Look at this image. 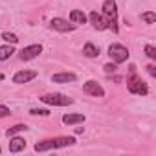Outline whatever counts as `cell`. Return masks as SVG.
Returning a JSON list of instances; mask_svg holds the SVG:
<instances>
[{
  "label": "cell",
  "mask_w": 156,
  "mask_h": 156,
  "mask_svg": "<svg viewBox=\"0 0 156 156\" xmlns=\"http://www.w3.org/2000/svg\"><path fill=\"white\" fill-rule=\"evenodd\" d=\"M22 130L26 132V130H28V127H26L24 123H19V125H15V127H9V129L6 130V136H8V138H11V136H15V134L22 132Z\"/></svg>",
  "instance_id": "17"
},
{
  "label": "cell",
  "mask_w": 156,
  "mask_h": 156,
  "mask_svg": "<svg viewBox=\"0 0 156 156\" xmlns=\"http://www.w3.org/2000/svg\"><path fill=\"white\" fill-rule=\"evenodd\" d=\"M41 53H42V46L41 44H31V46L22 48L20 53H19V57H20V61H31V59L39 57Z\"/></svg>",
  "instance_id": "6"
},
{
  "label": "cell",
  "mask_w": 156,
  "mask_h": 156,
  "mask_svg": "<svg viewBox=\"0 0 156 156\" xmlns=\"http://www.w3.org/2000/svg\"><path fill=\"white\" fill-rule=\"evenodd\" d=\"M83 53H85L87 57L94 59V57H98V55H99V48H98L96 44H92V42H87V44L83 46Z\"/></svg>",
  "instance_id": "15"
},
{
  "label": "cell",
  "mask_w": 156,
  "mask_h": 156,
  "mask_svg": "<svg viewBox=\"0 0 156 156\" xmlns=\"http://www.w3.org/2000/svg\"><path fill=\"white\" fill-rule=\"evenodd\" d=\"M35 77H37V72H33V70H20V72H17L13 75V83L24 85V83H30L31 79H35Z\"/></svg>",
  "instance_id": "8"
},
{
  "label": "cell",
  "mask_w": 156,
  "mask_h": 156,
  "mask_svg": "<svg viewBox=\"0 0 156 156\" xmlns=\"http://www.w3.org/2000/svg\"><path fill=\"white\" fill-rule=\"evenodd\" d=\"M2 41H6L8 44H17L19 42V37L15 33H9V31H4L2 33Z\"/></svg>",
  "instance_id": "19"
},
{
  "label": "cell",
  "mask_w": 156,
  "mask_h": 156,
  "mask_svg": "<svg viewBox=\"0 0 156 156\" xmlns=\"http://www.w3.org/2000/svg\"><path fill=\"white\" fill-rule=\"evenodd\" d=\"M103 68H105V72H107V73H114V72L118 70V66H116V62H107V64H105Z\"/></svg>",
  "instance_id": "22"
},
{
  "label": "cell",
  "mask_w": 156,
  "mask_h": 156,
  "mask_svg": "<svg viewBox=\"0 0 156 156\" xmlns=\"http://www.w3.org/2000/svg\"><path fill=\"white\" fill-rule=\"evenodd\" d=\"M88 20H90V24L98 30V31H101V30H107V20L98 13V11H92L90 15H88Z\"/></svg>",
  "instance_id": "10"
},
{
  "label": "cell",
  "mask_w": 156,
  "mask_h": 156,
  "mask_svg": "<svg viewBox=\"0 0 156 156\" xmlns=\"http://www.w3.org/2000/svg\"><path fill=\"white\" fill-rule=\"evenodd\" d=\"M26 149V140L20 136H11L9 140V152H20Z\"/></svg>",
  "instance_id": "11"
},
{
  "label": "cell",
  "mask_w": 156,
  "mask_h": 156,
  "mask_svg": "<svg viewBox=\"0 0 156 156\" xmlns=\"http://www.w3.org/2000/svg\"><path fill=\"white\" fill-rule=\"evenodd\" d=\"M77 79L75 73H68V72H62V73H55L51 75V83H73Z\"/></svg>",
  "instance_id": "12"
},
{
  "label": "cell",
  "mask_w": 156,
  "mask_h": 156,
  "mask_svg": "<svg viewBox=\"0 0 156 156\" xmlns=\"http://www.w3.org/2000/svg\"><path fill=\"white\" fill-rule=\"evenodd\" d=\"M83 92L88 94V96H94V98H103L105 96V90L98 81H87L83 85Z\"/></svg>",
  "instance_id": "7"
},
{
  "label": "cell",
  "mask_w": 156,
  "mask_h": 156,
  "mask_svg": "<svg viewBox=\"0 0 156 156\" xmlns=\"http://www.w3.org/2000/svg\"><path fill=\"white\" fill-rule=\"evenodd\" d=\"M145 53H147V57H149V59H152V61L156 59V48H154V46L147 44V46H145Z\"/></svg>",
  "instance_id": "20"
},
{
  "label": "cell",
  "mask_w": 156,
  "mask_h": 156,
  "mask_svg": "<svg viewBox=\"0 0 156 156\" xmlns=\"http://www.w3.org/2000/svg\"><path fill=\"white\" fill-rule=\"evenodd\" d=\"M85 116L83 114H64L62 116V123L64 125H75V123H83Z\"/></svg>",
  "instance_id": "13"
},
{
  "label": "cell",
  "mask_w": 156,
  "mask_h": 156,
  "mask_svg": "<svg viewBox=\"0 0 156 156\" xmlns=\"http://www.w3.org/2000/svg\"><path fill=\"white\" fill-rule=\"evenodd\" d=\"M13 53H15V48H13V44L0 46V61H6V59H9Z\"/></svg>",
  "instance_id": "16"
},
{
  "label": "cell",
  "mask_w": 156,
  "mask_h": 156,
  "mask_svg": "<svg viewBox=\"0 0 156 156\" xmlns=\"http://www.w3.org/2000/svg\"><path fill=\"white\" fill-rule=\"evenodd\" d=\"M108 55H110V59L116 62V64H119V62H125L127 59H129V50L123 46V44H110L108 46Z\"/></svg>",
  "instance_id": "4"
},
{
  "label": "cell",
  "mask_w": 156,
  "mask_h": 156,
  "mask_svg": "<svg viewBox=\"0 0 156 156\" xmlns=\"http://www.w3.org/2000/svg\"><path fill=\"white\" fill-rule=\"evenodd\" d=\"M8 116H11V110L6 105H0V118H8Z\"/></svg>",
  "instance_id": "23"
},
{
  "label": "cell",
  "mask_w": 156,
  "mask_h": 156,
  "mask_svg": "<svg viewBox=\"0 0 156 156\" xmlns=\"http://www.w3.org/2000/svg\"><path fill=\"white\" fill-rule=\"evenodd\" d=\"M0 151H2V149H0Z\"/></svg>",
  "instance_id": "25"
},
{
  "label": "cell",
  "mask_w": 156,
  "mask_h": 156,
  "mask_svg": "<svg viewBox=\"0 0 156 156\" xmlns=\"http://www.w3.org/2000/svg\"><path fill=\"white\" fill-rule=\"evenodd\" d=\"M44 105H51V107H66V105H72L73 99L62 96V94H44L39 98Z\"/></svg>",
  "instance_id": "3"
},
{
  "label": "cell",
  "mask_w": 156,
  "mask_h": 156,
  "mask_svg": "<svg viewBox=\"0 0 156 156\" xmlns=\"http://www.w3.org/2000/svg\"><path fill=\"white\" fill-rule=\"evenodd\" d=\"M103 15L108 19L107 20V28H110L114 33H118V6H116V0H105L103 2Z\"/></svg>",
  "instance_id": "2"
},
{
  "label": "cell",
  "mask_w": 156,
  "mask_h": 156,
  "mask_svg": "<svg viewBox=\"0 0 156 156\" xmlns=\"http://www.w3.org/2000/svg\"><path fill=\"white\" fill-rule=\"evenodd\" d=\"M30 114H31V116H48L50 110H48V108H31Z\"/></svg>",
  "instance_id": "21"
},
{
  "label": "cell",
  "mask_w": 156,
  "mask_h": 156,
  "mask_svg": "<svg viewBox=\"0 0 156 156\" xmlns=\"http://www.w3.org/2000/svg\"><path fill=\"white\" fill-rule=\"evenodd\" d=\"M141 20H143L145 24H154V22H156V13H154V11L141 13Z\"/></svg>",
  "instance_id": "18"
},
{
  "label": "cell",
  "mask_w": 156,
  "mask_h": 156,
  "mask_svg": "<svg viewBox=\"0 0 156 156\" xmlns=\"http://www.w3.org/2000/svg\"><path fill=\"white\" fill-rule=\"evenodd\" d=\"M147 72H149L152 77H156V66H154V64H149V66H147Z\"/></svg>",
  "instance_id": "24"
},
{
  "label": "cell",
  "mask_w": 156,
  "mask_h": 156,
  "mask_svg": "<svg viewBox=\"0 0 156 156\" xmlns=\"http://www.w3.org/2000/svg\"><path fill=\"white\" fill-rule=\"evenodd\" d=\"M70 22H73V24H85L87 22V15L81 9H73L70 13Z\"/></svg>",
  "instance_id": "14"
},
{
  "label": "cell",
  "mask_w": 156,
  "mask_h": 156,
  "mask_svg": "<svg viewBox=\"0 0 156 156\" xmlns=\"http://www.w3.org/2000/svg\"><path fill=\"white\" fill-rule=\"evenodd\" d=\"M50 26H51L53 30H57V31H73V30H75V24H68V20L59 19V17L51 19V20H50Z\"/></svg>",
  "instance_id": "9"
},
{
  "label": "cell",
  "mask_w": 156,
  "mask_h": 156,
  "mask_svg": "<svg viewBox=\"0 0 156 156\" xmlns=\"http://www.w3.org/2000/svg\"><path fill=\"white\" fill-rule=\"evenodd\" d=\"M127 88H129V92H132V94H138V96H147L149 94V88H147V85L140 79V77H136V75H132L130 79L127 81Z\"/></svg>",
  "instance_id": "5"
},
{
  "label": "cell",
  "mask_w": 156,
  "mask_h": 156,
  "mask_svg": "<svg viewBox=\"0 0 156 156\" xmlns=\"http://www.w3.org/2000/svg\"><path fill=\"white\" fill-rule=\"evenodd\" d=\"M75 143V138L73 136H59V138H51V140H44V141H39L35 143V151L37 152H46V151H55V149H61V147H70Z\"/></svg>",
  "instance_id": "1"
}]
</instances>
